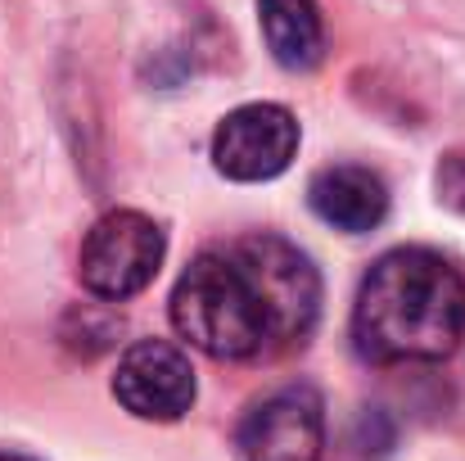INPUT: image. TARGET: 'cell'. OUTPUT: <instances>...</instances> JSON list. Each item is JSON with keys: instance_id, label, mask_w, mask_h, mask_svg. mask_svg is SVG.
Listing matches in <instances>:
<instances>
[{"instance_id": "cell-1", "label": "cell", "mask_w": 465, "mask_h": 461, "mask_svg": "<svg viewBox=\"0 0 465 461\" xmlns=\"http://www.w3.org/2000/svg\"><path fill=\"white\" fill-rule=\"evenodd\" d=\"M321 316V276L281 236L203 249L172 290V326L217 362L272 357L303 344Z\"/></svg>"}, {"instance_id": "cell-2", "label": "cell", "mask_w": 465, "mask_h": 461, "mask_svg": "<svg viewBox=\"0 0 465 461\" xmlns=\"http://www.w3.org/2000/svg\"><path fill=\"white\" fill-rule=\"evenodd\" d=\"M465 339V276L425 245L389 249L357 290L352 344L366 362H443Z\"/></svg>"}, {"instance_id": "cell-3", "label": "cell", "mask_w": 465, "mask_h": 461, "mask_svg": "<svg viewBox=\"0 0 465 461\" xmlns=\"http://www.w3.org/2000/svg\"><path fill=\"white\" fill-rule=\"evenodd\" d=\"M163 254H167V236L154 217L136 208H114L86 231L77 254V276L95 299L127 304L158 276Z\"/></svg>"}, {"instance_id": "cell-4", "label": "cell", "mask_w": 465, "mask_h": 461, "mask_svg": "<svg viewBox=\"0 0 465 461\" xmlns=\"http://www.w3.org/2000/svg\"><path fill=\"white\" fill-rule=\"evenodd\" d=\"M299 154V118L285 105L258 100L231 109L213 132V167L226 181H272Z\"/></svg>"}, {"instance_id": "cell-5", "label": "cell", "mask_w": 465, "mask_h": 461, "mask_svg": "<svg viewBox=\"0 0 465 461\" xmlns=\"http://www.w3.org/2000/svg\"><path fill=\"white\" fill-rule=\"evenodd\" d=\"M240 461H321L325 407L308 385H290L249 407L235 435Z\"/></svg>"}, {"instance_id": "cell-6", "label": "cell", "mask_w": 465, "mask_h": 461, "mask_svg": "<svg viewBox=\"0 0 465 461\" xmlns=\"http://www.w3.org/2000/svg\"><path fill=\"white\" fill-rule=\"evenodd\" d=\"M194 366L167 339H141L118 357L114 398L136 421H181L194 407Z\"/></svg>"}, {"instance_id": "cell-7", "label": "cell", "mask_w": 465, "mask_h": 461, "mask_svg": "<svg viewBox=\"0 0 465 461\" xmlns=\"http://www.w3.org/2000/svg\"><path fill=\"white\" fill-rule=\"evenodd\" d=\"M312 213L348 236H366L389 217V185L380 172L361 167V163H334L321 167L308 185Z\"/></svg>"}, {"instance_id": "cell-8", "label": "cell", "mask_w": 465, "mask_h": 461, "mask_svg": "<svg viewBox=\"0 0 465 461\" xmlns=\"http://www.w3.org/2000/svg\"><path fill=\"white\" fill-rule=\"evenodd\" d=\"M258 23L267 36V50L281 68L312 73L325 55V27L316 0H258Z\"/></svg>"}, {"instance_id": "cell-9", "label": "cell", "mask_w": 465, "mask_h": 461, "mask_svg": "<svg viewBox=\"0 0 465 461\" xmlns=\"http://www.w3.org/2000/svg\"><path fill=\"white\" fill-rule=\"evenodd\" d=\"M0 461H32V457H0Z\"/></svg>"}]
</instances>
